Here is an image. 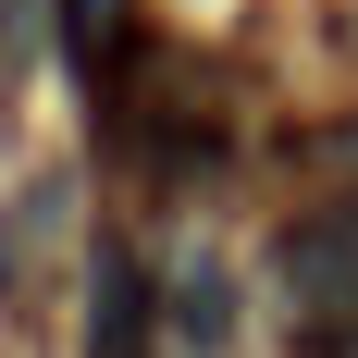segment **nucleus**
<instances>
[{
  "label": "nucleus",
  "mask_w": 358,
  "mask_h": 358,
  "mask_svg": "<svg viewBox=\"0 0 358 358\" xmlns=\"http://www.w3.org/2000/svg\"><path fill=\"white\" fill-rule=\"evenodd\" d=\"M87 358H148V272L124 235L87 248Z\"/></svg>",
  "instance_id": "3"
},
{
  "label": "nucleus",
  "mask_w": 358,
  "mask_h": 358,
  "mask_svg": "<svg viewBox=\"0 0 358 358\" xmlns=\"http://www.w3.org/2000/svg\"><path fill=\"white\" fill-rule=\"evenodd\" d=\"M173 322L198 334V346H222V322H235V309H222V285H210V272H185V285H173Z\"/></svg>",
  "instance_id": "4"
},
{
  "label": "nucleus",
  "mask_w": 358,
  "mask_h": 358,
  "mask_svg": "<svg viewBox=\"0 0 358 358\" xmlns=\"http://www.w3.org/2000/svg\"><path fill=\"white\" fill-rule=\"evenodd\" d=\"M50 25H62V50H74V87L111 111V87L148 62V37H136V0H50Z\"/></svg>",
  "instance_id": "2"
},
{
  "label": "nucleus",
  "mask_w": 358,
  "mask_h": 358,
  "mask_svg": "<svg viewBox=\"0 0 358 358\" xmlns=\"http://www.w3.org/2000/svg\"><path fill=\"white\" fill-rule=\"evenodd\" d=\"M296 161H322V173H358V124H309V136H296Z\"/></svg>",
  "instance_id": "5"
},
{
  "label": "nucleus",
  "mask_w": 358,
  "mask_h": 358,
  "mask_svg": "<svg viewBox=\"0 0 358 358\" xmlns=\"http://www.w3.org/2000/svg\"><path fill=\"white\" fill-rule=\"evenodd\" d=\"M37 25H50V0H0V74L25 62V37H37Z\"/></svg>",
  "instance_id": "6"
},
{
  "label": "nucleus",
  "mask_w": 358,
  "mask_h": 358,
  "mask_svg": "<svg viewBox=\"0 0 358 358\" xmlns=\"http://www.w3.org/2000/svg\"><path fill=\"white\" fill-rule=\"evenodd\" d=\"M272 285H285L296 309H322V322H358V198H346V210L285 222V248H272Z\"/></svg>",
  "instance_id": "1"
},
{
  "label": "nucleus",
  "mask_w": 358,
  "mask_h": 358,
  "mask_svg": "<svg viewBox=\"0 0 358 358\" xmlns=\"http://www.w3.org/2000/svg\"><path fill=\"white\" fill-rule=\"evenodd\" d=\"M309 358H358V322H322V334H309Z\"/></svg>",
  "instance_id": "7"
}]
</instances>
